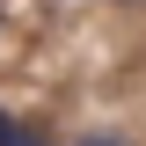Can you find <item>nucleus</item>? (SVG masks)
Listing matches in <instances>:
<instances>
[{"mask_svg":"<svg viewBox=\"0 0 146 146\" xmlns=\"http://www.w3.org/2000/svg\"><path fill=\"white\" fill-rule=\"evenodd\" d=\"M0 146H51L36 124H0Z\"/></svg>","mask_w":146,"mask_h":146,"instance_id":"obj_1","label":"nucleus"},{"mask_svg":"<svg viewBox=\"0 0 146 146\" xmlns=\"http://www.w3.org/2000/svg\"><path fill=\"white\" fill-rule=\"evenodd\" d=\"M80 146H117V139H102V131H95V139H80Z\"/></svg>","mask_w":146,"mask_h":146,"instance_id":"obj_2","label":"nucleus"}]
</instances>
